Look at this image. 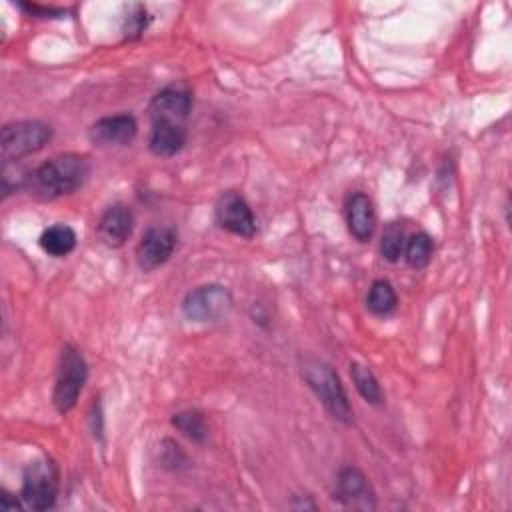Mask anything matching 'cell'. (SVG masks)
<instances>
[{"mask_svg": "<svg viewBox=\"0 0 512 512\" xmlns=\"http://www.w3.org/2000/svg\"><path fill=\"white\" fill-rule=\"evenodd\" d=\"M88 176H90V162L86 156L60 154L46 160L36 170H32L26 176L24 184L36 200L50 202L60 196H68L76 192L86 182Z\"/></svg>", "mask_w": 512, "mask_h": 512, "instance_id": "obj_1", "label": "cell"}, {"mask_svg": "<svg viewBox=\"0 0 512 512\" xmlns=\"http://www.w3.org/2000/svg\"><path fill=\"white\" fill-rule=\"evenodd\" d=\"M300 374H302L304 382L308 384V388L322 402V406L330 412L332 418H336L342 424L352 422L354 412H352L348 394L340 382V376L328 362H324L320 358L306 356L300 362Z\"/></svg>", "mask_w": 512, "mask_h": 512, "instance_id": "obj_2", "label": "cell"}, {"mask_svg": "<svg viewBox=\"0 0 512 512\" xmlns=\"http://www.w3.org/2000/svg\"><path fill=\"white\" fill-rule=\"evenodd\" d=\"M86 378H88V366L84 356L80 354L78 348L66 344L60 354L58 376L52 392V404L60 414H66L76 406Z\"/></svg>", "mask_w": 512, "mask_h": 512, "instance_id": "obj_3", "label": "cell"}, {"mask_svg": "<svg viewBox=\"0 0 512 512\" xmlns=\"http://www.w3.org/2000/svg\"><path fill=\"white\" fill-rule=\"evenodd\" d=\"M52 140V128L40 120H18L4 124L0 134V154L4 162L20 160L40 152Z\"/></svg>", "mask_w": 512, "mask_h": 512, "instance_id": "obj_4", "label": "cell"}, {"mask_svg": "<svg viewBox=\"0 0 512 512\" xmlns=\"http://www.w3.org/2000/svg\"><path fill=\"white\" fill-rule=\"evenodd\" d=\"M60 488V474L50 458L30 462L22 476L20 498L32 510H48L54 506Z\"/></svg>", "mask_w": 512, "mask_h": 512, "instance_id": "obj_5", "label": "cell"}, {"mask_svg": "<svg viewBox=\"0 0 512 512\" xmlns=\"http://www.w3.org/2000/svg\"><path fill=\"white\" fill-rule=\"evenodd\" d=\"M234 298L222 284H202L182 300V314L190 322H218L232 310Z\"/></svg>", "mask_w": 512, "mask_h": 512, "instance_id": "obj_6", "label": "cell"}, {"mask_svg": "<svg viewBox=\"0 0 512 512\" xmlns=\"http://www.w3.org/2000/svg\"><path fill=\"white\" fill-rule=\"evenodd\" d=\"M214 216L218 226L230 234H236L242 238H252L256 234V216L250 204L244 200V196L234 190L224 192L218 198Z\"/></svg>", "mask_w": 512, "mask_h": 512, "instance_id": "obj_7", "label": "cell"}, {"mask_svg": "<svg viewBox=\"0 0 512 512\" xmlns=\"http://www.w3.org/2000/svg\"><path fill=\"white\" fill-rule=\"evenodd\" d=\"M178 244V234L168 226H152L148 228L138 246H136V264L144 272H152L174 254Z\"/></svg>", "mask_w": 512, "mask_h": 512, "instance_id": "obj_8", "label": "cell"}, {"mask_svg": "<svg viewBox=\"0 0 512 512\" xmlns=\"http://www.w3.org/2000/svg\"><path fill=\"white\" fill-rule=\"evenodd\" d=\"M192 110V92L186 84H168L156 92L148 104L152 122L184 124Z\"/></svg>", "mask_w": 512, "mask_h": 512, "instance_id": "obj_9", "label": "cell"}, {"mask_svg": "<svg viewBox=\"0 0 512 512\" xmlns=\"http://www.w3.org/2000/svg\"><path fill=\"white\" fill-rule=\"evenodd\" d=\"M336 500H340L346 508H356V510H374L376 500L372 486L368 478L364 476L362 470L356 466H344L340 468L336 476Z\"/></svg>", "mask_w": 512, "mask_h": 512, "instance_id": "obj_10", "label": "cell"}, {"mask_svg": "<svg viewBox=\"0 0 512 512\" xmlns=\"http://www.w3.org/2000/svg\"><path fill=\"white\" fill-rule=\"evenodd\" d=\"M138 124L132 114H114L96 120L90 126V140L96 146H126L136 138Z\"/></svg>", "mask_w": 512, "mask_h": 512, "instance_id": "obj_11", "label": "cell"}, {"mask_svg": "<svg viewBox=\"0 0 512 512\" xmlns=\"http://www.w3.org/2000/svg\"><path fill=\"white\" fill-rule=\"evenodd\" d=\"M134 230V214L130 206L118 202L106 208V212L100 216L96 234L100 242L108 248H120Z\"/></svg>", "mask_w": 512, "mask_h": 512, "instance_id": "obj_12", "label": "cell"}, {"mask_svg": "<svg viewBox=\"0 0 512 512\" xmlns=\"http://www.w3.org/2000/svg\"><path fill=\"white\" fill-rule=\"evenodd\" d=\"M344 214H346L348 232L358 242H368L374 236V230H376V210H374V202L370 200L368 194L352 192L346 198Z\"/></svg>", "mask_w": 512, "mask_h": 512, "instance_id": "obj_13", "label": "cell"}, {"mask_svg": "<svg viewBox=\"0 0 512 512\" xmlns=\"http://www.w3.org/2000/svg\"><path fill=\"white\" fill-rule=\"evenodd\" d=\"M186 128L176 122H152L148 148L154 156L170 158L176 156L186 144Z\"/></svg>", "mask_w": 512, "mask_h": 512, "instance_id": "obj_14", "label": "cell"}, {"mask_svg": "<svg viewBox=\"0 0 512 512\" xmlns=\"http://www.w3.org/2000/svg\"><path fill=\"white\" fill-rule=\"evenodd\" d=\"M76 232L68 224H54L40 234V248L54 256L64 258L76 248Z\"/></svg>", "mask_w": 512, "mask_h": 512, "instance_id": "obj_15", "label": "cell"}, {"mask_svg": "<svg viewBox=\"0 0 512 512\" xmlns=\"http://www.w3.org/2000/svg\"><path fill=\"white\" fill-rule=\"evenodd\" d=\"M350 378L354 382V388L358 390V394L372 406H380L384 402V394L382 388L378 384V378L374 376V372L360 364V362H350Z\"/></svg>", "mask_w": 512, "mask_h": 512, "instance_id": "obj_16", "label": "cell"}, {"mask_svg": "<svg viewBox=\"0 0 512 512\" xmlns=\"http://www.w3.org/2000/svg\"><path fill=\"white\" fill-rule=\"evenodd\" d=\"M366 306L376 316L392 314L398 306V296L392 284L388 280H374L366 296Z\"/></svg>", "mask_w": 512, "mask_h": 512, "instance_id": "obj_17", "label": "cell"}, {"mask_svg": "<svg viewBox=\"0 0 512 512\" xmlns=\"http://www.w3.org/2000/svg\"><path fill=\"white\" fill-rule=\"evenodd\" d=\"M404 258H406V264L410 268H426L428 262L432 260V254H434V240L430 234L426 232H416L412 234L406 244H404Z\"/></svg>", "mask_w": 512, "mask_h": 512, "instance_id": "obj_18", "label": "cell"}, {"mask_svg": "<svg viewBox=\"0 0 512 512\" xmlns=\"http://www.w3.org/2000/svg\"><path fill=\"white\" fill-rule=\"evenodd\" d=\"M172 426L178 428L188 440L202 444L208 436V424L202 412L198 410H182L172 416Z\"/></svg>", "mask_w": 512, "mask_h": 512, "instance_id": "obj_19", "label": "cell"}, {"mask_svg": "<svg viewBox=\"0 0 512 512\" xmlns=\"http://www.w3.org/2000/svg\"><path fill=\"white\" fill-rule=\"evenodd\" d=\"M404 244H406V236H404V228L400 222H390L382 236H380V254L384 260L388 262H398L402 252H404Z\"/></svg>", "mask_w": 512, "mask_h": 512, "instance_id": "obj_20", "label": "cell"}, {"mask_svg": "<svg viewBox=\"0 0 512 512\" xmlns=\"http://www.w3.org/2000/svg\"><path fill=\"white\" fill-rule=\"evenodd\" d=\"M148 24V14H146V6L144 4H132L128 8V14L124 18V26L122 32L128 40H134L138 36H142V32L146 30Z\"/></svg>", "mask_w": 512, "mask_h": 512, "instance_id": "obj_21", "label": "cell"}, {"mask_svg": "<svg viewBox=\"0 0 512 512\" xmlns=\"http://www.w3.org/2000/svg\"><path fill=\"white\" fill-rule=\"evenodd\" d=\"M164 442H166V446H168V448H162V452H164V456H162L164 466H166V468H172V470L180 468V464H182V462H186L184 452H182V450H180V446H178V444H174L172 440H164Z\"/></svg>", "mask_w": 512, "mask_h": 512, "instance_id": "obj_22", "label": "cell"}, {"mask_svg": "<svg viewBox=\"0 0 512 512\" xmlns=\"http://www.w3.org/2000/svg\"><path fill=\"white\" fill-rule=\"evenodd\" d=\"M0 506H2V508H8V510H18V508H22V504H20L18 500H12L8 492H2V498H0Z\"/></svg>", "mask_w": 512, "mask_h": 512, "instance_id": "obj_23", "label": "cell"}]
</instances>
